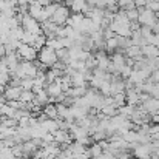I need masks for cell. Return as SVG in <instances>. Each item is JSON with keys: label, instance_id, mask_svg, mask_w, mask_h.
I'll list each match as a JSON object with an SVG mask.
<instances>
[{"label": "cell", "instance_id": "obj_1", "mask_svg": "<svg viewBox=\"0 0 159 159\" xmlns=\"http://www.w3.org/2000/svg\"><path fill=\"white\" fill-rule=\"evenodd\" d=\"M138 9H139V19H138V22L141 25H145V26L153 28L156 25V22H158L156 12L152 11V9H148V8H145V6L144 8H138Z\"/></svg>", "mask_w": 159, "mask_h": 159}, {"label": "cell", "instance_id": "obj_2", "mask_svg": "<svg viewBox=\"0 0 159 159\" xmlns=\"http://www.w3.org/2000/svg\"><path fill=\"white\" fill-rule=\"evenodd\" d=\"M37 60H40V62H42L43 65H47L48 68H51L59 59H57L56 50L50 48V47H43V48L39 51V54H37Z\"/></svg>", "mask_w": 159, "mask_h": 159}, {"label": "cell", "instance_id": "obj_3", "mask_svg": "<svg viewBox=\"0 0 159 159\" xmlns=\"http://www.w3.org/2000/svg\"><path fill=\"white\" fill-rule=\"evenodd\" d=\"M22 26L25 31H30V33H34V34H42L43 30H42V25L39 20H36L34 17H31L30 14H25L22 17Z\"/></svg>", "mask_w": 159, "mask_h": 159}, {"label": "cell", "instance_id": "obj_4", "mask_svg": "<svg viewBox=\"0 0 159 159\" xmlns=\"http://www.w3.org/2000/svg\"><path fill=\"white\" fill-rule=\"evenodd\" d=\"M70 16H71L70 8H68V6H65V5L62 3V5L57 8V11L53 14L51 20H53L56 25H59V26H65V25H66V22H68V19H70Z\"/></svg>", "mask_w": 159, "mask_h": 159}, {"label": "cell", "instance_id": "obj_5", "mask_svg": "<svg viewBox=\"0 0 159 159\" xmlns=\"http://www.w3.org/2000/svg\"><path fill=\"white\" fill-rule=\"evenodd\" d=\"M17 54L20 56L22 60H36L37 59V54L39 51L33 47V45H28V43H20L19 48H17Z\"/></svg>", "mask_w": 159, "mask_h": 159}, {"label": "cell", "instance_id": "obj_6", "mask_svg": "<svg viewBox=\"0 0 159 159\" xmlns=\"http://www.w3.org/2000/svg\"><path fill=\"white\" fill-rule=\"evenodd\" d=\"M152 152H153L152 144H138V145L131 150L134 159H148L150 155H152Z\"/></svg>", "mask_w": 159, "mask_h": 159}, {"label": "cell", "instance_id": "obj_7", "mask_svg": "<svg viewBox=\"0 0 159 159\" xmlns=\"http://www.w3.org/2000/svg\"><path fill=\"white\" fill-rule=\"evenodd\" d=\"M141 107L150 114V116H153V114H156V113H159V99H156V98H150V99H147L145 102H142L141 104Z\"/></svg>", "mask_w": 159, "mask_h": 159}, {"label": "cell", "instance_id": "obj_8", "mask_svg": "<svg viewBox=\"0 0 159 159\" xmlns=\"http://www.w3.org/2000/svg\"><path fill=\"white\" fill-rule=\"evenodd\" d=\"M54 141H56L59 145H62V144H71V142H73V138H71L70 131L59 128V130L54 131Z\"/></svg>", "mask_w": 159, "mask_h": 159}, {"label": "cell", "instance_id": "obj_9", "mask_svg": "<svg viewBox=\"0 0 159 159\" xmlns=\"http://www.w3.org/2000/svg\"><path fill=\"white\" fill-rule=\"evenodd\" d=\"M23 88L22 87H6L5 90V96L8 101H20V94H22Z\"/></svg>", "mask_w": 159, "mask_h": 159}, {"label": "cell", "instance_id": "obj_10", "mask_svg": "<svg viewBox=\"0 0 159 159\" xmlns=\"http://www.w3.org/2000/svg\"><path fill=\"white\" fill-rule=\"evenodd\" d=\"M45 90H47V93L50 94V98H57L59 94H62V93H63V90H62V85H60V80H59V79H56V82L48 84V85L45 87Z\"/></svg>", "mask_w": 159, "mask_h": 159}, {"label": "cell", "instance_id": "obj_11", "mask_svg": "<svg viewBox=\"0 0 159 159\" xmlns=\"http://www.w3.org/2000/svg\"><path fill=\"white\" fill-rule=\"evenodd\" d=\"M125 56L130 57V59H134V60H139L144 57L142 54V48L139 45H130L127 50H125Z\"/></svg>", "mask_w": 159, "mask_h": 159}, {"label": "cell", "instance_id": "obj_12", "mask_svg": "<svg viewBox=\"0 0 159 159\" xmlns=\"http://www.w3.org/2000/svg\"><path fill=\"white\" fill-rule=\"evenodd\" d=\"M28 14L31 16V17H34L36 20H39L40 22V19H42V14H43V6L40 5V3H31L30 5V8H28Z\"/></svg>", "mask_w": 159, "mask_h": 159}, {"label": "cell", "instance_id": "obj_13", "mask_svg": "<svg viewBox=\"0 0 159 159\" xmlns=\"http://www.w3.org/2000/svg\"><path fill=\"white\" fill-rule=\"evenodd\" d=\"M84 19H85V14H84V12H73V14L70 16L66 25H70V26L79 30V26H80V23L84 22Z\"/></svg>", "mask_w": 159, "mask_h": 159}, {"label": "cell", "instance_id": "obj_14", "mask_svg": "<svg viewBox=\"0 0 159 159\" xmlns=\"http://www.w3.org/2000/svg\"><path fill=\"white\" fill-rule=\"evenodd\" d=\"M71 87H88L84 74L77 70H74V73L71 74Z\"/></svg>", "mask_w": 159, "mask_h": 159}, {"label": "cell", "instance_id": "obj_15", "mask_svg": "<svg viewBox=\"0 0 159 159\" xmlns=\"http://www.w3.org/2000/svg\"><path fill=\"white\" fill-rule=\"evenodd\" d=\"M141 48H142L144 57H147V59H156V57H159V48L155 47V45H152V43L144 45V47H141Z\"/></svg>", "mask_w": 159, "mask_h": 159}, {"label": "cell", "instance_id": "obj_16", "mask_svg": "<svg viewBox=\"0 0 159 159\" xmlns=\"http://www.w3.org/2000/svg\"><path fill=\"white\" fill-rule=\"evenodd\" d=\"M36 105H40V107H45L47 104H50V94L47 93V90H40L39 93H36V98L33 101Z\"/></svg>", "mask_w": 159, "mask_h": 159}, {"label": "cell", "instance_id": "obj_17", "mask_svg": "<svg viewBox=\"0 0 159 159\" xmlns=\"http://www.w3.org/2000/svg\"><path fill=\"white\" fill-rule=\"evenodd\" d=\"M87 90H88V87H71V88L66 91V94L71 96V98H74V99H77V98L85 96V94H87Z\"/></svg>", "mask_w": 159, "mask_h": 159}, {"label": "cell", "instance_id": "obj_18", "mask_svg": "<svg viewBox=\"0 0 159 159\" xmlns=\"http://www.w3.org/2000/svg\"><path fill=\"white\" fill-rule=\"evenodd\" d=\"M22 148H23V155L25 156H33V153L36 152V150H39V147L33 142V141H26V142H23L22 144Z\"/></svg>", "mask_w": 159, "mask_h": 159}, {"label": "cell", "instance_id": "obj_19", "mask_svg": "<svg viewBox=\"0 0 159 159\" xmlns=\"http://www.w3.org/2000/svg\"><path fill=\"white\" fill-rule=\"evenodd\" d=\"M87 8H88V2L87 0H73V5H71L70 9L73 12H84Z\"/></svg>", "mask_w": 159, "mask_h": 159}, {"label": "cell", "instance_id": "obj_20", "mask_svg": "<svg viewBox=\"0 0 159 159\" xmlns=\"http://www.w3.org/2000/svg\"><path fill=\"white\" fill-rule=\"evenodd\" d=\"M122 136H124V139H125L128 144H131V142H139V133H138V130H134V128L127 130Z\"/></svg>", "mask_w": 159, "mask_h": 159}, {"label": "cell", "instance_id": "obj_21", "mask_svg": "<svg viewBox=\"0 0 159 159\" xmlns=\"http://www.w3.org/2000/svg\"><path fill=\"white\" fill-rule=\"evenodd\" d=\"M43 113L50 117V119H56V117H59V113H57V105L53 104V102H50V104H47V105L43 107Z\"/></svg>", "mask_w": 159, "mask_h": 159}, {"label": "cell", "instance_id": "obj_22", "mask_svg": "<svg viewBox=\"0 0 159 159\" xmlns=\"http://www.w3.org/2000/svg\"><path fill=\"white\" fill-rule=\"evenodd\" d=\"M40 125H42L47 131H51V133H54L56 130H59V124H57V120H56V119H50V117L45 119Z\"/></svg>", "mask_w": 159, "mask_h": 159}, {"label": "cell", "instance_id": "obj_23", "mask_svg": "<svg viewBox=\"0 0 159 159\" xmlns=\"http://www.w3.org/2000/svg\"><path fill=\"white\" fill-rule=\"evenodd\" d=\"M47 39H48V37H47L43 33H42V34H37V36H36V40H34V43H33V47H34L37 51H40L43 47H47Z\"/></svg>", "mask_w": 159, "mask_h": 159}, {"label": "cell", "instance_id": "obj_24", "mask_svg": "<svg viewBox=\"0 0 159 159\" xmlns=\"http://www.w3.org/2000/svg\"><path fill=\"white\" fill-rule=\"evenodd\" d=\"M104 116H108V117H113L117 114V105L116 104H111V105H104L101 110H99Z\"/></svg>", "mask_w": 159, "mask_h": 159}, {"label": "cell", "instance_id": "obj_25", "mask_svg": "<svg viewBox=\"0 0 159 159\" xmlns=\"http://www.w3.org/2000/svg\"><path fill=\"white\" fill-rule=\"evenodd\" d=\"M88 152H90V156L93 159V158H96V156H99V155H102L104 153V148H102L101 142H94V144H91L88 147Z\"/></svg>", "mask_w": 159, "mask_h": 159}, {"label": "cell", "instance_id": "obj_26", "mask_svg": "<svg viewBox=\"0 0 159 159\" xmlns=\"http://www.w3.org/2000/svg\"><path fill=\"white\" fill-rule=\"evenodd\" d=\"M47 47L53 48L56 51L60 50V48H65L63 43H62V39H59V37H50V39H47Z\"/></svg>", "mask_w": 159, "mask_h": 159}, {"label": "cell", "instance_id": "obj_27", "mask_svg": "<svg viewBox=\"0 0 159 159\" xmlns=\"http://www.w3.org/2000/svg\"><path fill=\"white\" fill-rule=\"evenodd\" d=\"M57 53V59L60 60V62H63V63H70V60H71V56H70V51H68V48H60V50H57L56 51Z\"/></svg>", "mask_w": 159, "mask_h": 159}, {"label": "cell", "instance_id": "obj_28", "mask_svg": "<svg viewBox=\"0 0 159 159\" xmlns=\"http://www.w3.org/2000/svg\"><path fill=\"white\" fill-rule=\"evenodd\" d=\"M134 110H136V107H134V105L125 104V105H122V107H119V108H117V113H119V114H122V116L130 117V116L134 113Z\"/></svg>", "mask_w": 159, "mask_h": 159}, {"label": "cell", "instance_id": "obj_29", "mask_svg": "<svg viewBox=\"0 0 159 159\" xmlns=\"http://www.w3.org/2000/svg\"><path fill=\"white\" fill-rule=\"evenodd\" d=\"M34 98H36V93H34L33 90H23L22 94H20V101H22V102H26V104L33 102Z\"/></svg>", "mask_w": 159, "mask_h": 159}, {"label": "cell", "instance_id": "obj_30", "mask_svg": "<svg viewBox=\"0 0 159 159\" xmlns=\"http://www.w3.org/2000/svg\"><path fill=\"white\" fill-rule=\"evenodd\" d=\"M113 99H114V104L117 105V108L127 104V94H125V91H122V93H117V94H114V96H113Z\"/></svg>", "mask_w": 159, "mask_h": 159}, {"label": "cell", "instance_id": "obj_31", "mask_svg": "<svg viewBox=\"0 0 159 159\" xmlns=\"http://www.w3.org/2000/svg\"><path fill=\"white\" fill-rule=\"evenodd\" d=\"M125 14H127V17H128L130 22H138V19H139V9L138 8L125 9Z\"/></svg>", "mask_w": 159, "mask_h": 159}, {"label": "cell", "instance_id": "obj_32", "mask_svg": "<svg viewBox=\"0 0 159 159\" xmlns=\"http://www.w3.org/2000/svg\"><path fill=\"white\" fill-rule=\"evenodd\" d=\"M36 36H37V34H34V33L25 31V33H23V37H22V42H23V43H28V45H33L34 40H36Z\"/></svg>", "mask_w": 159, "mask_h": 159}, {"label": "cell", "instance_id": "obj_33", "mask_svg": "<svg viewBox=\"0 0 159 159\" xmlns=\"http://www.w3.org/2000/svg\"><path fill=\"white\" fill-rule=\"evenodd\" d=\"M57 105V113H59V117H66V114H68V111H70V107L65 105L63 102H60V104H56Z\"/></svg>", "mask_w": 159, "mask_h": 159}, {"label": "cell", "instance_id": "obj_34", "mask_svg": "<svg viewBox=\"0 0 159 159\" xmlns=\"http://www.w3.org/2000/svg\"><path fill=\"white\" fill-rule=\"evenodd\" d=\"M22 88H23V90H33V88H34V79H33V77H25V79H22Z\"/></svg>", "mask_w": 159, "mask_h": 159}, {"label": "cell", "instance_id": "obj_35", "mask_svg": "<svg viewBox=\"0 0 159 159\" xmlns=\"http://www.w3.org/2000/svg\"><path fill=\"white\" fill-rule=\"evenodd\" d=\"M131 73H133V66H130V65H127V63L120 68V76H122L124 79H128Z\"/></svg>", "mask_w": 159, "mask_h": 159}, {"label": "cell", "instance_id": "obj_36", "mask_svg": "<svg viewBox=\"0 0 159 159\" xmlns=\"http://www.w3.org/2000/svg\"><path fill=\"white\" fill-rule=\"evenodd\" d=\"M145 8H148V9L155 11V12H159V0H147Z\"/></svg>", "mask_w": 159, "mask_h": 159}, {"label": "cell", "instance_id": "obj_37", "mask_svg": "<svg viewBox=\"0 0 159 159\" xmlns=\"http://www.w3.org/2000/svg\"><path fill=\"white\" fill-rule=\"evenodd\" d=\"M11 80V74L9 73H0V85H8Z\"/></svg>", "mask_w": 159, "mask_h": 159}, {"label": "cell", "instance_id": "obj_38", "mask_svg": "<svg viewBox=\"0 0 159 159\" xmlns=\"http://www.w3.org/2000/svg\"><path fill=\"white\" fill-rule=\"evenodd\" d=\"M148 43H152V45H155V47H158L159 48V34L153 33V34L148 37Z\"/></svg>", "mask_w": 159, "mask_h": 159}, {"label": "cell", "instance_id": "obj_39", "mask_svg": "<svg viewBox=\"0 0 159 159\" xmlns=\"http://www.w3.org/2000/svg\"><path fill=\"white\" fill-rule=\"evenodd\" d=\"M93 159H116V156L113 153H110V152H104L102 155H99V156H96Z\"/></svg>", "mask_w": 159, "mask_h": 159}, {"label": "cell", "instance_id": "obj_40", "mask_svg": "<svg viewBox=\"0 0 159 159\" xmlns=\"http://www.w3.org/2000/svg\"><path fill=\"white\" fill-rule=\"evenodd\" d=\"M30 117H31V116H23V117H20V119H19V125H20V127H30Z\"/></svg>", "mask_w": 159, "mask_h": 159}, {"label": "cell", "instance_id": "obj_41", "mask_svg": "<svg viewBox=\"0 0 159 159\" xmlns=\"http://www.w3.org/2000/svg\"><path fill=\"white\" fill-rule=\"evenodd\" d=\"M43 142H47V144H50V142H54V133L51 131H48L45 136H43V139H42Z\"/></svg>", "mask_w": 159, "mask_h": 159}, {"label": "cell", "instance_id": "obj_42", "mask_svg": "<svg viewBox=\"0 0 159 159\" xmlns=\"http://www.w3.org/2000/svg\"><path fill=\"white\" fill-rule=\"evenodd\" d=\"M37 3H40L42 6H47V5L53 3V0H37Z\"/></svg>", "mask_w": 159, "mask_h": 159}, {"label": "cell", "instance_id": "obj_43", "mask_svg": "<svg viewBox=\"0 0 159 159\" xmlns=\"http://www.w3.org/2000/svg\"><path fill=\"white\" fill-rule=\"evenodd\" d=\"M23 5H30L28 0H17V6H23Z\"/></svg>", "mask_w": 159, "mask_h": 159}, {"label": "cell", "instance_id": "obj_44", "mask_svg": "<svg viewBox=\"0 0 159 159\" xmlns=\"http://www.w3.org/2000/svg\"><path fill=\"white\" fill-rule=\"evenodd\" d=\"M152 30H153V33H156V34H159V20L156 22V25H155V26H153Z\"/></svg>", "mask_w": 159, "mask_h": 159}, {"label": "cell", "instance_id": "obj_45", "mask_svg": "<svg viewBox=\"0 0 159 159\" xmlns=\"http://www.w3.org/2000/svg\"><path fill=\"white\" fill-rule=\"evenodd\" d=\"M5 90H6V85H0V94H3Z\"/></svg>", "mask_w": 159, "mask_h": 159}, {"label": "cell", "instance_id": "obj_46", "mask_svg": "<svg viewBox=\"0 0 159 159\" xmlns=\"http://www.w3.org/2000/svg\"><path fill=\"white\" fill-rule=\"evenodd\" d=\"M36 2H37V0H28V3H30V5H31V3H36Z\"/></svg>", "mask_w": 159, "mask_h": 159}, {"label": "cell", "instance_id": "obj_47", "mask_svg": "<svg viewBox=\"0 0 159 159\" xmlns=\"http://www.w3.org/2000/svg\"><path fill=\"white\" fill-rule=\"evenodd\" d=\"M156 16H158V20H159V12H156Z\"/></svg>", "mask_w": 159, "mask_h": 159}, {"label": "cell", "instance_id": "obj_48", "mask_svg": "<svg viewBox=\"0 0 159 159\" xmlns=\"http://www.w3.org/2000/svg\"><path fill=\"white\" fill-rule=\"evenodd\" d=\"M0 119H2V113H0Z\"/></svg>", "mask_w": 159, "mask_h": 159}]
</instances>
